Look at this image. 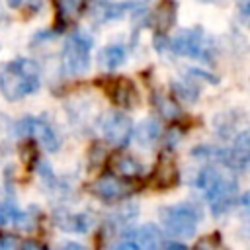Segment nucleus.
Masks as SVG:
<instances>
[{
  "instance_id": "4",
  "label": "nucleus",
  "mask_w": 250,
  "mask_h": 250,
  "mask_svg": "<svg viewBox=\"0 0 250 250\" xmlns=\"http://www.w3.org/2000/svg\"><path fill=\"white\" fill-rule=\"evenodd\" d=\"M94 39L86 31H74L68 35L62 47V70L70 76L84 74L90 68V51H92Z\"/></svg>"
},
{
  "instance_id": "11",
  "label": "nucleus",
  "mask_w": 250,
  "mask_h": 250,
  "mask_svg": "<svg viewBox=\"0 0 250 250\" xmlns=\"http://www.w3.org/2000/svg\"><path fill=\"white\" fill-rule=\"evenodd\" d=\"M152 180H154V186L160 188V189H166V188L176 186V182H178V170H176V164H174V160H172L170 154H166V152L160 154V160H158V164L154 168V178Z\"/></svg>"
},
{
  "instance_id": "23",
  "label": "nucleus",
  "mask_w": 250,
  "mask_h": 250,
  "mask_svg": "<svg viewBox=\"0 0 250 250\" xmlns=\"http://www.w3.org/2000/svg\"><path fill=\"white\" fill-rule=\"evenodd\" d=\"M14 209L8 207V205H2L0 203V225H6V223H12V217H14Z\"/></svg>"
},
{
  "instance_id": "1",
  "label": "nucleus",
  "mask_w": 250,
  "mask_h": 250,
  "mask_svg": "<svg viewBox=\"0 0 250 250\" xmlns=\"http://www.w3.org/2000/svg\"><path fill=\"white\" fill-rule=\"evenodd\" d=\"M41 86L39 64L31 59H14L0 64V92L8 102H18L35 94Z\"/></svg>"
},
{
  "instance_id": "28",
  "label": "nucleus",
  "mask_w": 250,
  "mask_h": 250,
  "mask_svg": "<svg viewBox=\"0 0 250 250\" xmlns=\"http://www.w3.org/2000/svg\"><path fill=\"white\" fill-rule=\"evenodd\" d=\"M61 250H86L82 244H78V242H66Z\"/></svg>"
},
{
  "instance_id": "19",
  "label": "nucleus",
  "mask_w": 250,
  "mask_h": 250,
  "mask_svg": "<svg viewBox=\"0 0 250 250\" xmlns=\"http://www.w3.org/2000/svg\"><path fill=\"white\" fill-rule=\"evenodd\" d=\"M137 2H121V4H107V6H102L100 8V20L102 21H107V20H115L119 16H123L127 10L135 8Z\"/></svg>"
},
{
  "instance_id": "13",
  "label": "nucleus",
  "mask_w": 250,
  "mask_h": 250,
  "mask_svg": "<svg viewBox=\"0 0 250 250\" xmlns=\"http://www.w3.org/2000/svg\"><path fill=\"white\" fill-rule=\"evenodd\" d=\"M133 244L139 250H160L162 248V232L154 225H143L133 232Z\"/></svg>"
},
{
  "instance_id": "22",
  "label": "nucleus",
  "mask_w": 250,
  "mask_h": 250,
  "mask_svg": "<svg viewBox=\"0 0 250 250\" xmlns=\"http://www.w3.org/2000/svg\"><path fill=\"white\" fill-rule=\"evenodd\" d=\"M174 88H176V92H178L184 100H195V98H197V86H193V84L184 82V84H176Z\"/></svg>"
},
{
  "instance_id": "14",
  "label": "nucleus",
  "mask_w": 250,
  "mask_h": 250,
  "mask_svg": "<svg viewBox=\"0 0 250 250\" xmlns=\"http://www.w3.org/2000/svg\"><path fill=\"white\" fill-rule=\"evenodd\" d=\"M176 20V0H160L154 8V14L150 18V23L158 33H166Z\"/></svg>"
},
{
  "instance_id": "17",
  "label": "nucleus",
  "mask_w": 250,
  "mask_h": 250,
  "mask_svg": "<svg viewBox=\"0 0 250 250\" xmlns=\"http://www.w3.org/2000/svg\"><path fill=\"white\" fill-rule=\"evenodd\" d=\"M160 137V125L156 123V119H146L137 127L135 139L141 146H152L156 143V139Z\"/></svg>"
},
{
  "instance_id": "5",
  "label": "nucleus",
  "mask_w": 250,
  "mask_h": 250,
  "mask_svg": "<svg viewBox=\"0 0 250 250\" xmlns=\"http://www.w3.org/2000/svg\"><path fill=\"white\" fill-rule=\"evenodd\" d=\"M168 49L180 57H191V59H201V61L209 59L211 55V43L205 39L199 27L180 31L174 39L168 41Z\"/></svg>"
},
{
  "instance_id": "25",
  "label": "nucleus",
  "mask_w": 250,
  "mask_h": 250,
  "mask_svg": "<svg viewBox=\"0 0 250 250\" xmlns=\"http://www.w3.org/2000/svg\"><path fill=\"white\" fill-rule=\"evenodd\" d=\"M21 250H47V248L41 242H37V240H25L21 244Z\"/></svg>"
},
{
  "instance_id": "26",
  "label": "nucleus",
  "mask_w": 250,
  "mask_h": 250,
  "mask_svg": "<svg viewBox=\"0 0 250 250\" xmlns=\"http://www.w3.org/2000/svg\"><path fill=\"white\" fill-rule=\"evenodd\" d=\"M238 8L242 16H250V0H238Z\"/></svg>"
},
{
  "instance_id": "16",
  "label": "nucleus",
  "mask_w": 250,
  "mask_h": 250,
  "mask_svg": "<svg viewBox=\"0 0 250 250\" xmlns=\"http://www.w3.org/2000/svg\"><path fill=\"white\" fill-rule=\"evenodd\" d=\"M57 225L62 230H70V232H86L90 229V217L84 213H61L57 217Z\"/></svg>"
},
{
  "instance_id": "9",
  "label": "nucleus",
  "mask_w": 250,
  "mask_h": 250,
  "mask_svg": "<svg viewBox=\"0 0 250 250\" xmlns=\"http://www.w3.org/2000/svg\"><path fill=\"white\" fill-rule=\"evenodd\" d=\"M90 191L102 201H117L127 197L133 191V186L127 180H121L113 174H104L90 186Z\"/></svg>"
},
{
  "instance_id": "12",
  "label": "nucleus",
  "mask_w": 250,
  "mask_h": 250,
  "mask_svg": "<svg viewBox=\"0 0 250 250\" xmlns=\"http://www.w3.org/2000/svg\"><path fill=\"white\" fill-rule=\"evenodd\" d=\"M53 2H55V14L59 25L74 23L86 8V0H53Z\"/></svg>"
},
{
  "instance_id": "3",
  "label": "nucleus",
  "mask_w": 250,
  "mask_h": 250,
  "mask_svg": "<svg viewBox=\"0 0 250 250\" xmlns=\"http://www.w3.org/2000/svg\"><path fill=\"white\" fill-rule=\"evenodd\" d=\"M160 221L166 232L174 238H189L197 230L199 209L191 203H176L160 211Z\"/></svg>"
},
{
  "instance_id": "21",
  "label": "nucleus",
  "mask_w": 250,
  "mask_h": 250,
  "mask_svg": "<svg viewBox=\"0 0 250 250\" xmlns=\"http://www.w3.org/2000/svg\"><path fill=\"white\" fill-rule=\"evenodd\" d=\"M195 250H227L221 242L219 236H207V238H201L197 242V248Z\"/></svg>"
},
{
  "instance_id": "29",
  "label": "nucleus",
  "mask_w": 250,
  "mask_h": 250,
  "mask_svg": "<svg viewBox=\"0 0 250 250\" xmlns=\"http://www.w3.org/2000/svg\"><path fill=\"white\" fill-rule=\"evenodd\" d=\"M166 250H188V246H184L182 242H170L166 244Z\"/></svg>"
},
{
  "instance_id": "31",
  "label": "nucleus",
  "mask_w": 250,
  "mask_h": 250,
  "mask_svg": "<svg viewBox=\"0 0 250 250\" xmlns=\"http://www.w3.org/2000/svg\"><path fill=\"white\" fill-rule=\"evenodd\" d=\"M6 2H8V4L12 6V8H18V6H20V4L23 2V0H6Z\"/></svg>"
},
{
  "instance_id": "27",
  "label": "nucleus",
  "mask_w": 250,
  "mask_h": 250,
  "mask_svg": "<svg viewBox=\"0 0 250 250\" xmlns=\"http://www.w3.org/2000/svg\"><path fill=\"white\" fill-rule=\"evenodd\" d=\"M113 250H139V248H137L133 242H119Z\"/></svg>"
},
{
  "instance_id": "8",
  "label": "nucleus",
  "mask_w": 250,
  "mask_h": 250,
  "mask_svg": "<svg viewBox=\"0 0 250 250\" xmlns=\"http://www.w3.org/2000/svg\"><path fill=\"white\" fill-rule=\"evenodd\" d=\"M102 131L113 146H125L133 135V123L125 113L109 111L102 121Z\"/></svg>"
},
{
  "instance_id": "10",
  "label": "nucleus",
  "mask_w": 250,
  "mask_h": 250,
  "mask_svg": "<svg viewBox=\"0 0 250 250\" xmlns=\"http://www.w3.org/2000/svg\"><path fill=\"white\" fill-rule=\"evenodd\" d=\"M107 94L109 98L121 105V107H135V102H137V90H135V84L127 78H115L111 80L109 88H107Z\"/></svg>"
},
{
  "instance_id": "15",
  "label": "nucleus",
  "mask_w": 250,
  "mask_h": 250,
  "mask_svg": "<svg viewBox=\"0 0 250 250\" xmlns=\"http://www.w3.org/2000/svg\"><path fill=\"white\" fill-rule=\"evenodd\" d=\"M125 57H127V51L125 47L121 45H107L100 51L98 55V62L104 70H113L117 66H121L125 62Z\"/></svg>"
},
{
  "instance_id": "6",
  "label": "nucleus",
  "mask_w": 250,
  "mask_h": 250,
  "mask_svg": "<svg viewBox=\"0 0 250 250\" xmlns=\"http://www.w3.org/2000/svg\"><path fill=\"white\" fill-rule=\"evenodd\" d=\"M193 154L215 158L227 170H232V172H250V148H246V146H238V145H234L232 148L199 146L193 150Z\"/></svg>"
},
{
  "instance_id": "7",
  "label": "nucleus",
  "mask_w": 250,
  "mask_h": 250,
  "mask_svg": "<svg viewBox=\"0 0 250 250\" xmlns=\"http://www.w3.org/2000/svg\"><path fill=\"white\" fill-rule=\"evenodd\" d=\"M18 135H33L47 150L55 152L61 146V139L57 135V131L45 121V119H37V117H23L21 121H18L16 125Z\"/></svg>"
},
{
  "instance_id": "24",
  "label": "nucleus",
  "mask_w": 250,
  "mask_h": 250,
  "mask_svg": "<svg viewBox=\"0 0 250 250\" xmlns=\"http://www.w3.org/2000/svg\"><path fill=\"white\" fill-rule=\"evenodd\" d=\"M0 250H18V238L16 236L0 238Z\"/></svg>"
},
{
  "instance_id": "18",
  "label": "nucleus",
  "mask_w": 250,
  "mask_h": 250,
  "mask_svg": "<svg viewBox=\"0 0 250 250\" xmlns=\"http://www.w3.org/2000/svg\"><path fill=\"white\" fill-rule=\"evenodd\" d=\"M113 164H115V170L123 178H137L143 172V164L137 158H133L131 154H119V156H115Z\"/></svg>"
},
{
  "instance_id": "20",
  "label": "nucleus",
  "mask_w": 250,
  "mask_h": 250,
  "mask_svg": "<svg viewBox=\"0 0 250 250\" xmlns=\"http://www.w3.org/2000/svg\"><path fill=\"white\" fill-rule=\"evenodd\" d=\"M154 105H156V111L166 119H172V117H176L180 113L178 105L166 96H154Z\"/></svg>"
},
{
  "instance_id": "30",
  "label": "nucleus",
  "mask_w": 250,
  "mask_h": 250,
  "mask_svg": "<svg viewBox=\"0 0 250 250\" xmlns=\"http://www.w3.org/2000/svg\"><path fill=\"white\" fill-rule=\"evenodd\" d=\"M240 203L250 211V193H246V195H242V199H240Z\"/></svg>"
},
{
  "instance_id": "2",
  "label": "nucleus",
  "mask_w": 250,
  "mask_h": 250,
  "mask_svg": "<svg viewBox=\"0 0 250 250\" xmlns=\"http://www.w3.org/2000/svg\"><path fill=\"white\" fill-rule=\"evenodd\" d=\"M195 186L203 191L215 215L227 213L232 207L238 191V184L227 172V168H217L213 164H207L205 168H201V172L197 174Z\"/></svg>"
}]
</instances>
